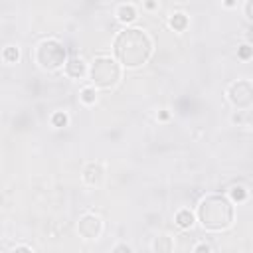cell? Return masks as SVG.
Wrapping results in <instances>:
<instances>
[{
	"mask_svg": "<svg viewBox=\"0 0 253 253\" xmlns=\"http://www.w3.org/2000/svg\"><path fill=\"white\" fill-rule=\"evenodd\" d=\"M174 223L180 227V229H190L194 225V213L190 210H180L176 215H174Z\"/></svg>",
	"mask_w": 253,
	"mask_h": 253,
	"instance_id": "30bf717a",
	"label": "cell"
},
{
	"mask_svg": "<svg viewBox=\"0 0 253 253\" xmlns=\"http://www.w3.org/2000/svg\"><path fill=\"white\" fill-rule=\"evenodd\" d=\"M194 251H213V247L208 245V243H198V245L194 247Z\"/></svg>",
	"mask_w": 253,
	"mask_h": 253,
	"instance_id": "ac0fdd59",
	"label": "cell"
},
{
	"mask_svg": "<svg viewBox=\"0 0 253 253\" xmlns=\"http://www.w3.org/2000/svg\"><path fill=\"white\" fill-rule=\"evenodd\" d=\"M117 20L123 24H130L136 20V8L132 4H121L117 8Z\"/></svg>",
	"mask_w": 253,
	"mask_h": 253,
	"instance_id": "9c48e42d",
	"label": "cell"
},
{
	"mask_svg": "<svg viewBox=\"0 0 253 253\" xmlns=\"http://www.w3.org/2000/svg\"><path fill=\"white\" fill-rule=\"evenodd\" d=\"M77 233L83 239H97L103 233V219L95 213H83L77 221Z\"/></svg>",
	"mask_w": 253,
	"mask_h": 253,
	"instance_id": "8992f818",
	"label": "cell"
},
{
	"mask_svg": "<svg viewBox=\"0 0 253 253\" xmlns=\"http://www.w3.org/2000/svg\"><path fill=\"white\" fill-rule=\"evenodd\" d=\"M79 99H81L85 105H95V101H97V89H95L93 85L83 87V89L79 91Z\"/></svg>",
	"mask_w": 253,
	"mask_h": 253,
	"instance_id": "4fadbf2b",
	"label": "cell"
},
{
	"mask_svg": "<svg viewBox=\"0 0 253 253\" xmlns=\"http://www.w3.org/2000/svg\"><path fill=\"white\" fill-rule=\"evenodd\" d=\"M251 53H253V47L249 43H243V45L237 47V57H241V59H249Z\"/></svg>",
	"mask_w": 253,
	"mask_h": 253,
	"instance_id": "e0dca14e",
	"label": "cell"
},
{
	"mask_svg": "<svg viewBox=\"0 0 253 253\" xmlns=\"http://www.w3.org/2000/svg\"><path fill=\"white\" fill-rule=\"evenodd\" d=\"M67 123H69L67 113H63V111H55V113L51 115V125H53L55 128H61V126H65Z\"/></svg>",
	"mask_w": 253,
	"mask_h": 253,
	"instance_id": "9a60e30c",
	"label": "cell"
},
{
	"mask_svg": "<svg viewBox=\"0 0 253 253\" xmlns=\"http://www.w3.org/2000/svg\"><path fill=\"white\" fill-rule=\"evenodd\" d=\"M168 24H170L172 30H176V32H184V30L188 28V16H186L184 12H176V14L170 16Z\"/></svg>",
	"mask_w": 253,
	"mask_h": 253,
	"instance_id": "8fae6325",
	"label": "cell"
},
{
	"mask_svg": "<svg viewBox=\"0 0 253 253\" xmlns=\"http://www.w3.org/2000/svg\"><path fill=\"white\" fill-rule=\"evenodd\" d=\"M2 59H4L6 63H18V61H20V47H16V45H6V47L2 49Z\"/></svg>",
	"mask_w": 253,
	"mask_h": 253,
	"instance_id": "7c38bea8",
	"label": "cell"
},
{
	"mask_svg": "<svg viewBox=\"0 0 253 253\" xmlns=\"http://www.w3.org/2000/svg\"><path fill=\"white\" fill-rule=\"evenodd\" d=\"M158 119H162V121H164V119H168V113H166V111H162V113L158 115Z\"/></svg>",
	"mask_w": 253,
	"mask_h": 253,
	"instance_id": "cb8c5ba5",
	"label": "cell"
},
{
	"mask_svg": "<svg viewBox=\"0 0 253 253\" xmlns=\"http://www.w3.org/2000/svg\"><path fill=\"white\" fill-rule=\"evenodd\" d=\"M196 217L208 231H223L233 223V202L221 194H210L200 200Z\"/></svg>",
	"mask_w": 253,
	"mask_h": 253,
	"instance_id": "7a4b0ae2",
	"label": "cell"
},
{
	"mask_svg": "<svg viewBox=\"0 0 253 253\" xmlns=\"http://www.w3.org/2000/svg\"><path fill=\"white\" fill-rule=\"evenodd\" d=\"M245 18H247V20H251V18H253V16H251V0L245 4Z\"/></svg>",
	"mask_w": 253,
	"mask_h": 253,
	"instance_id": "44dd1931",
	"label": "cell"
},
{
	"mask_svg": "<svg viewBox=\"0 0 253 253\" xmlns=\"http://www.w3.org/2000/svg\"><path fill=\"white\" fill-rule=\"evenodd\" d=\"M245 198H247V190L243 186H233L229 190V200L231 202H243Z\"/></svg>",
	"mask_w": 253,
	"mask_h": 253,
	"instance_id": "2e32d148",
	"label": "cell"
},
{
	"mask_svg": "<svg viewBox=\"0 0 253 253\" xmlns=\"http://www.w3.org/2000/svg\"><path fill=\"white\" fill-rule=\"evenodd\" d=\"M227 97H229V103L241 111L249 109L253 105V85L249 79H237L235 83L229 85L227 89Z\"/></svg>",
	"mask_w": 253,
	"mask_h": 253,
	"instance_id": "5b68a950",
	"label": "cell"
},
{
	"mask_svg": "<svg viewBox=\"0 0 253 253\" xmlns=\"http://www.w3.org/2000/svg\"><path fill=\"white\" fill-rule=\"evenodd\" d=\"M152 249H154V251H172V249H174V243H172V239H170L168 235H160V237L154 239Z\"/></svg>",
	"mask_w": 253,
	"mask_h": 253,
	"instance_id": "5bb4252c",
	"label": "cell"
},
{
	"mask_svg": "<svg viewBox=\"0 0 253 253\" xmlns=\"http://www.w3.org/2000/svg\"><path fill=\"white\" fill-rule=\"evenodd\" d=\"M65 61H67V51H65L61 42L49 38V40H43V42L38 43V47H36V63L42 69L55 71V69L63 67Z\"/></svg>",
	"mask_w": 253,
	"mask_h": 253,
	"instance_id": "277c9868",
	"label": "cell"
},
{
	"mask_svg": "<svg viewBox=\"0 0 253 253\" xmlns=\"http://www.w3.org/2000/svg\"><path fill=\"white\" fill-rule=\"evenodd\" d=\"M115 59L126 67L134 69L144 65L152 55V40L150 36L140 28H125L117 34L113 42Z\"/></svg>",
	"mask_w": 253,
	"mask_h": 253,
	"instance_id": "6da1fadb",
	"label": "cell"
},
{
	"mask_svg": "<svg viewBox=\"0 0 253 253\" xmlns=\"http://www.w3.org/2000/svg\"><path fill=\"white\" fill-rule=\"evenodd\" d=\"M146 8H150V10H152V8H156V2H152V0H150V2H146Z\"/></svg>",
	"mask_w": 253,
	"mask_h": 253,
	"instance_id": "603a6c76",
	"label": "cell"
},
{
	"mask_svg": "<svg viewBox=\"0 0 253 253\" xmlns=\"http://www.w3.org/2000/svg\"><path fill=\"white\" fill-rule=\"evenodd\" d=\"M87 73L95 89H113L121 81V63L111 55H97Z\"/></svg>",
	"mask_w": 253,
	"mask_h": 253,
	"instance_id": "3957f363",
	"label": "cell"
},
{
	"mask_svg": "<svg viewBox=\"0 0 253 253\" xmlns=\"http://www.w3.org/2000/svg\"><path fill=\"white\" fill-rule=\"evenodd\" d=\"M12 249H14V251H32V247H30V245H14Z\"/></svg>",
	"mask_w": 253,
	"mask_h": 253,
	"instance_id": "7402d4cb",
	"label": "cell"
},
{
	"mask_svg": "<svg viewBox=\"0 0 253 253\" xmlns=\"http://www.w3.org/2000/svg\"><path fill=\"white\" fill-rule=\"evenodd\" d=\"M221 4H223L225 8H235V6H237V0H221Z\"/></svg>",
	"mask_w": 253,
	"mask_h": 253,
	"instance_id": "ffe728a7",
	"label": "cell"
},
{
	"mask_svg": "<svg viewBox=\"0 0 253 253\" xmlns=\"http://www.w3.org/2000/svg\"><path fill=\"white\" fill-rule=\"evenodd\" d=\"M113 251H126V253H130L132 249H130L128 245H125V243H121V245H115V247H113Z\"/></svg>",
	"mask_w": 253,
	"mask_h": 253,
	"instance_id": "d6986e66",
	"label": "cell"
},
{
	"mask_svg": "<svg viewBox=\"0 0 253 253\" xmlns=\"http://www.w3.org/2000/svg\"><path fill=\"white\" fill-rule=\"evenodd\" d=\"M63 67H65V73L73 79H81L87 73V63L81 57H69Z\"/></svg>",
	"mask_w": 253,
	"mask_h": 253,
	"instance_id": "ba28073f",
	"label": "cell"
},
{
	"mask_svg": "<svg viewBox=\"0 0 253 253\" xmlns=\"http://www.w3.org/2000/svg\"><path fill=\"white\" fill-rule=\"evenodd\" d=\"M105 180V168L101 162H89L83 170V182L87 186H101Z\"/></svg>",
	"mask_w": 253,
	"mask_h": 253,
	"instance_id": "52a82bcc",
	"label": "cell"
}]
</instances>
